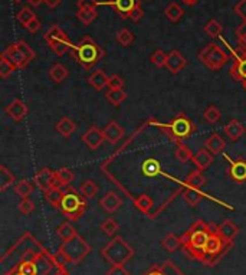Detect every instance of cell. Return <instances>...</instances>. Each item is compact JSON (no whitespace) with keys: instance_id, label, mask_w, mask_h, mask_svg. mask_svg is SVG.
I'll list each match as a JSON object with an SVG mask.
<instances>
[{"instance_id":"obj_1","label":"cell","mask_w":246,"mask_h":275,"mask_svg":"<svg viewBox=\"0 0 246 275\" xmlns=\"http://www.w3.org/2000/svg\"><path fill=\"white\" fill-rule=\"evenodd\" d=\"M75 59L77 62L85 68L87 71L91 70L94 65H97L98 61L104 56V51L99 45L91 39L89 36H85L75 48Z\"/></svg>"},{"instance_id":"obj_2","label":"cell","mask_w":246,"mask_h":275,"mask_svg":"<svg viewBox=\"0 0 246 275\" xmlns=\"http://www.w3.org/2000/svg\"><path fill=\"white\" fill-rule=\"evenodd\" d=\"M101 254L111 265H124L132 258L134 249L121 236H115L111 242H108Z\"/></svg>"},{"instance_id":"obj_3","label":"cell","mask_w":246,"mask_h":275,"mask_svg":"<svg viewBox=\"0 0 246 275\" xmlns=\"http://www.w3.org/2000/svg\"><path fill=\"white\" fill-rule=\"evenodd\" d=\"M160 128H163L167 135L170 137V140L173 142L180 143L182 140H185L187 137H190L193 131L196 130V127L193 123L185 116V114H179L174 117L168 124H163Z\"/></svg>"},{"instance_id":"obj_4","label":"cell","mask_w":246,"mask_h":275,"mask_svg":"<svg viewBox=\"0 0 246 275\" xmlns=\"http://www.w3.org/2000/svg\"><path fill=\"white\" fill-rule=\"evenodd\" d=\"M199 59L202 61V63L207 70L219 71V70L223 68V65L229 61V55L220 48V45L212 42L200 51Z\"/></svg>"},{"instance_id":"obj_5","label":"cell","mask_w":246,"mask_h":275,"mask_svg":"<svg viewBox=\"0 0 246 275\" xmlns=\"http://www.w3.org/2000/svg\"><path fill=\"white\" fill-rule=\"evenodd\" d=\"M89 251H91V248H89L88 244L82 239L79 235H75L72 239L63 240V244L59 248V254L66 261L74 262V264H78V262H81L84 258L88 255Z\"/></svg>"},{"instance_id":"obj_6","label":"cell","mask_w":246,"mask_h":275,"mask_svg":"<svg viewBox=\"0 0 246 275\" xmlns=\"http://www.w3.org/2000/svg\"><path fill=\"white\" fill-rule=\"evenodd\" d=\"M3 56L8 58L18 70V68H25L27 63L35 58V52L25 41H18L6 48V51L3 52Z\"/></svg>"},{"instance_id":"obj_7","label":"cell","mask_w":246,"mask_h":275,"mask_svg":"<svg viewBox=\"0 0 246 275\" xmlns=\"http://www.w3.org/2000/svg\"><path fill=\"white\" fill-rule=\"evenodd\" d=\"M59 208H61L62 213L66 218H69L71 221H78L87 209V202L77 192L71 190L63 195Z\"/></svg>"},{"instance_id":"obj_8","label":"cell","mask_w":246,"mask_h":275,"mask_svg":"<svg viewBox=\"0 0 246 275\" xmlns=\"http://www.w3.org/2000/svg\"><path fill=\"white\" fill-rule=\"evenodd\" d=\"M44 39L56 55H65L69 51L71 42L69 39H68V36H66V33L62 30L61 27L56 26V25H53V26L48 29Z\"/></svg>"},{"instance_id":"obj_9","label":"cell","mask_w":246,"mask_h":275,"mask_svg":"<svg viewBox=\"0 0 246 275\" xmlns=\"http://www.w3.org/2000/svg\"><path fill=\"white\" fill-rule=\"evenodd\" d=\"M230 55L233 58V65L229 70L230 77L237 82H246V49L242 46H237L235 49H230Z\"/></svg>"},{"instance_id":"obj_10","label":"cell","mask_w":246,"mask_h":275,"mask_svg":"<svg viewBox=\"0 0 246 275\" xmlns=\"http://www.w3.org/2000/svg\"><path fill=\"white\" fill-rule=\"evenodd\" d=\"M107 5L113 6L115 12L123 19H130L132 12L141 6L140 0H111Z\"/></svg>"},{"instance_id":"obj_11","label":"cell","mask_w":246,"mask_h":275,"mask_svg":"<svg viewBox=\"0 0 246 275\" xmlns=\"http://www.w3.org/2000/svg\"><path fill=\"white\" fill-rule=\"evenodd\" d=\"M5 111H6V114L9 116V118H12V120L16 121V123L22 121V120L27 116L26 104H25L22 99H19V98H15L9 106L5 108Z\"/></svg>"},{"instance_id":"obj_12","label":"cell","mask_w":246,"mask_h":275,"mask_svg":"<svg viewBox=\"0 0 246 275\" xmlns=\"http://www.w3.org/2000/svg\"><path fill=\"white\" fill-rule=\"evenodd\" d=\"M104 140H106L104 134L97 127H91L82 135V142L85 143L91 150H97L98 147L104 143Z\"/></svg>"},{"instance_id":"obj_13","label":"cell","mask_w":246,"mask_h":275,"mask_svg":"<svg viewBox=\"0 0 246 275\" xmlns=\"http://www.w3.org/2000/svg\"><path fill=\"white\" fill-rule=\"evenodd\" d=\"M187 65V59L177 49H173L171 52L167 53V62L166 68L171 74H179Z\"/></svg>"},{"instance_id":"obj_14","label":"cell","mask_w":246,"mask_h":275,"mask_svg":"<svg viewBox=\"0 0 246 275\" xmlns=\"http://www.w3.org/2000/svg\"><path fill=\"white\" fill-rule=\"evenodd\" d=\"M209 235L206 229H190L189 232V245L192 249H200V251H204V247L207 244V239H209Z\"/></svg>"},{"instance_id":"obj_15","label":"cell","mask_w":246,"mask_h":275,"mask_svg":"<svg viewBox=\"0 0 246 275\" xmlns=\"http://www.w3.org/2000/svg\"><path fill=\"white\" fill-rule=\"evenodd\" d=\"M102 134H104V139H106L107 142L111 143V144H117V143L123 139L124 130L121 128V125L118 124V123L111 121V123H108V124L104 127Z\"/></svg>"},{"instance_id":"obj_16","label":"cell","mask_w":246,"mask_h":275,"mask_svg":"<svg viewBox=\"0 0 246 275\" xmlns=\"http://www.w3.org/2000/svg\"><path fill=\"white\" fill-rule=\"evenodd\" d=\"M99 204H101V208H102L106 212L114 213L121 208L123 200H121V197L117 195L115 192H108V193L99 200Z\"/></svg>"},{"instance_id":"obj_17","label":"cell","mask_w":246,"mask_h":275,"mask_svg":"<svg viewBox=\"0 0 246 275\" xmlns=\"http://www.w3.org/2000/svg\"><path fill=\"white\" fill-rule=\"evenodd\" d=\"M35 182H36V185L41 187L44 192L49 190L51 187H53V182H55V171H52L51 169H48V167L39 170V171L36 173Z\"/></svg>"},{"instance_id":"obj_18","label":"cell","mask_w":246,"mask_h":275,"mask_svg":"<svg viewBox=\"0 0 246 275\" xmlns=\"http://www.w3.org/2000/svg\"><path fill=\"white\" fill-rule=\"evenodd\" d=\"M215 154L209 151L206 147L204 149H200V150L197 151L196 154L193 156V163L194 166L197 167V170H206L209 169L212 166V163H213V157Z\"/></svg>"},{"instance_id":"obj_19","label":"cell","mask_w":246,"mask_h":275,"mask_svg":"<svg viewBox=\"0 0 246 275\" xmlns=\"http://www.w3.org/2000/svg\"><path fill=\"white\" fill-rule=\"evenodd\" d=\"M216 232L225 242H230L239 233V228L232 221H223Z\"/></svg>"},{"instance_id":"obj_20","label":"cell","mask_w":246,"mask_h":275,"mask_svg":"<svg viewBox=\"0 0 246 275\" xmlns=\"http://www.w3.org/2000/svg\"><path fill=\"white\" fill-rule=\"evenodd\" d=\"M204 146H206V149L209 151H212L213 154H220V153H223V150H225L226 143H225V140L220 137L219 134L213 133L206 139Z\"/></svg>"},{"instance_id":"obj_21","label":"cell","mask_w":246,"mask_h":275,"mask_svg":"<svg viewBox=\"0 0 246 275\" xmlns=\"http://www.w3.org/2000/svg\"><path fill=\"white\" fill-rule=\"evenodd\" d=\"M223 131L232 142H236L245 133V127L240 124L237 120H230L228 124L223 127Z\"/></svg>"},{"instance_id":"obj_22","label":"cell","mask_w":246,"mask_h":275,"mask_svg":"<svg viewBox=\"0 0 246 275\" xmlns=\"http://www.w3.org/2000/svg\"><path fill=\"white\" fill-rule=\"evenodd\" d=\"M55 130L61 134L62 137L68 139V137H71L72 134L75 133L77 124H75L71 118H68V117H62L61 120L55 124Z\"/></svg>"},{"instance_id":"obj_23","label":"cell","mask_w":246,"mask_h":275,"mask_svg":"<svg viewBox=\"0 0 246 275\" xmlns=\"http://www.w3.org/2000/svg\"><path fill=\"white\" fill-rule=\"evenodd\" d=\"M229 175L235 182H245L246 180V161L245 160H236L230 164Z\"/></svg>"},{"instance_id":"obj_24","label":"cell","mask_w":246,"mask_h":275,"mask_svg":"<svg viewBox=\"0 0 246 275\" xmlns=\"http://www.w3.org/2000/svg\"><path fill=\"white\" fill-rule=\"evenodd\" d=\"M223 242H225V240L222 239L219 235H218V232L210 233L203 252H204V254H209V255H216V254H219L222 248H223Z\"/></svg>"},{"instance_id":"obj_25","label":"cell","mask_w":246,"mask_h":275,"mask_svg":"<svg viewBox=\"0 0 246 275\" xmlns=\"http://www.w3.org/2000/svg\"><path fill=\"white\" fill-rule=\"evenodd\" d=\"M108 80H110V77L107 75L106 72L95 71L88 78V84L97 91H102L106 87H108Z\"/></svg>"},{"instance_id":"obj_26","label":"cell","mask_w":246,"mask_h":275,"mask_svg":"<svg viewBox=\"0 0 246 275\" xmlns=\"http://www.w3.org/2000/svg\"><path fill=\"white\" fill-rule=\"evenodd\" d=\"M74 180V173L69 169H61L55 171V182H53V187H65L69 185Z\"/></svg>"},{"instance_id":"obj_27","label":"cell","mask_w":246,"mask_h":275,"mask_svg":"<svg viewBox=\"0 0 246 275\" xmlns=\"http://www.w3.org/2000/svg\"><path fill=\"white\" fill-rule=\"evenodd\" d=\"M186 186L190 187V189H197V190H200L203 186H204V183H206V179L202 175V170H194L192 171L187 178H186Z\"/></svg>"},{"instance_id":"obj_28","label":"cell","mask_w":246,"mask_h":275,"mask_svg":"<svg viewBox=\"0 0 246 275\" xmlns=\"http://www.w3.org/2000/svg\"><path fill=\"white\" fill-rule=\"evenodd\" d=\"M65 192L62 190L61 187H51L49 190L45 192V199L49 204H52L53 208H59L61 206L62 199H63Z\"/></svg>"},{"instance_id":"obj_29","label":"cell","mask_w":246,"mask_h":275,"mask_svg":"<svg viewBox=\"0 0 246 275\" xmlns=\"http://www.w3.org/2000/svg\"><path fill=\"white\" fill-rule=\"evenodd\" d=\"M68 74H69V72L66 70V66L62 65V63H56V65H53L52 68L49 70V77H51L53 82H56V84H61V82L66 80Z\"/></svg>"},{"instance_id":"obj_30","label":"cell","mask_w":246,"mask_h":275,"mask_svg":"<svg viewBox=\"0 0 246 275\" xmlns=\"http://www.w3.org/2000/svg\"><path fill=\"white\" fill-rule=\"evenodd\" d=\"M141 170L147 178H156L160 175V163L156 159L144 160Z\"/></svg>"},{"instance_id":"obj_31","label":"cell","mask_w":246,"mask_h":275,"mask_svg":"<svg viewBox=\"0 0 246 275\" xmlns=\"http://www.w3.org/2000/svg\"><path fill=\"white\" fill-rule=\"evenodd\" d=\"M164 13H166V16H167V19L171 23H177L182 19L185 12H183V8L179 3H170L166 8V10H164Z\"/></svg>"},{"instance_id":"obj_32","label":"cell","mask_w":246,"mask_h":275,"mask_svg":"<svg viewBox=\"0 0 246 275\" xmlns=\"http://www.w3.org/2000/svg\"><path fill=\"white\" fill-rule=\"evenodd\" d=\"M77 18L81 20V23L84 25H91L95 19L98 18V10L97 9H78L77 12Z\"/></svg>"},{"instance_id":"obj_33","label":"cell","mask_w":246,"mask_h":275,"mask_svg":"<svg viewBox=\"0 0 246 275\" xmlns=\"http://www.w3.org/2000/svg\"><path fill=\"white\" fill-rule=\"evenodd\" d=\"M15 183V176L9 171L8 167L0 166V190L5 192L8 187H10Z\"/></svg>"},{"instance_id":"obj_34","label":"cell","mask_w":246,"mask_h":275,"mask_svg":"<svg viewBox=\"0 0 246 275\" xmlns=\"http://www.w3.org/2000/svg\"><path fill=\"white\" fill-rule=\"evenodd\" d=\"M203 30H204V33L207 36H210V38H218L222 33V30H223V26H222V23H220L219 20H216V19H212L209 20L204 27H203Z\"/></svg>"},{"instance_id":"obj_35","label":"cell","mask_w":246,"mask_h":275,"mask_svg":"<svg viewBox=\"0 0 246 275\" xmlns=\"http://www.w3.org/2000/svg\"><path fill=\"white\" fill-rule=\"evenodd\" d=\"M56 235H58L62 240H69L72 239L75 235H78V233H77L75 228H74L69 222H63L61 226L56 229Z\"/></svg>"},{"instance_id":"obj_36","label":"cell","mask_w":246,"mask_h":275,"mask_svg":"<svg viewBox=\"0 0 246 275\" xmlns=\"http://www.w3.org/2000/svg\"><path fill=\"white\" fill-rule=\"evenodd\" d=\"M15 192L22 199H27V196H30V193L33 192V186L29 180H19L15 185Z\"/></svg>"},{"instance_id":"obj_37","label":"cell","mask_w":246,"mask_h":275,"mask_svg":"<svg viewBox=\"0 0 246 275\" xmlns=\"http://www.w3.org/2000/svg\"><path fill=\"white\" fill-rule=\"evenodd\" d=\"M106 97L113 106L118 107L127 98V92L124 89H110L106 94Z\"/></svg>"},{"instance_id":"obj_38","label":"cell","mask_w":246,"mask_h":275,"mask_svg":"<svg viewBox=\"0 0 246 275\" xmlns=\"http://www.w3.org/2000/svg\"><path fill=\"white\" fill-rule=\"evenodd\" d=\"M98 190H99V187L95 182H92V180H85L84 183H82V186H81V193L82 196L85 197V199H92L94 196H97Z\"/></svg>"},{"instance_id":"obj_39","label":"cell","mask_w":246,"mask_h":275,"mask_svg":"<svg viewBox=\"0 0 246 275\" xmlns=\"http://www.w3.org/2000/svg\"><path fill=\"white\" fill-rule=\"evenodd\" d=\"M183 199H185L187 204L196 206V204L199 203V202L203 199V193H200V190H197V189H190V187H187L185 195H183Z\"/></svg>"},{"instance_id":"obj_40","label":"cell","mask_w":246,"mask_h":275,"mask_svg":"<svg viewBox=\"0 0 246 275\" xmlns=\"http://www.w3.org/2000/svg\"><path fill=\"white\" fill-rule=\"evenodd\" d=\"M176 159L180 161V163H187L190 160H193V153L192 150L182 144V143H177V149H176Z\"/></svg>"},{"instance_id":"obj_41","label":"cell","mask_w":246,"mask_h":275,"mask_svg":"<svg viewBox=\"0 0 246 275\" xmlns=\"http://www.w3.org/2000/svg\"><path fill=\"white\" fill-rule=\"evenodd\" d=\"M222 117V113H220L219 108H216L215 106H209L204 113H203V118L209 123V124H216Z\"/></svg>"},{"instance_id":"obj_42","label":"cell","mask_w":246,"mask_h":275,"mask_svg":"<svg viewBox=\"0 0 246 275\" xmlns=\"http://www.w3.org/2000/svg\"><path fill=\"white\" fill-rule=\"evenodd\" d=\"M35 18V12L30 9V8H27V6L26 8H22V9L16 13V20H18L19 23H22L23 26H26L27 23H29L30 20H33Z\"/></svg>"},{"instance_id":"obj_43","label":"cell","mask_w":246,"mask_h":275,"mask_svg":"<svg viewBox=\"0 0 246 275\" xmlns=\"http://www.w3.org/2000/svg\"><path fill=\"white\" fill-rule=\"evenodd\" d=\"M117 41L123 45V46L127 48V46H130V45L134 42V35H132L131 30H128L127 27H124V29H120V30L117 32Z\"/></svg>"},{"instance_id":"obj_44","label":"cell","mask_w":246,"mask_h":275,"mask_svg":"<svg viewBox=\"0 0 246 275\" xmlns=\"http://www.w3.org/2000/svg\"><path fill=\"white\" fill-rule=\"evenodd\" d=\"M16 70V66L10 62L8 58H5L2 55V59H0V77L2 78H8L9 75H12V72Z\"/></svg>"},{"instance_id":"obj_45","label":"cell","mask_w":246,"mask_h":275,"mask_svg":"<svg viewBox=\"0 0 246 275\" xmlns=\"http://www.w3.org/2000/svg\"><path fill=\"white\" fill-rule=\"evenodd\" d=\"M180 242H182V240L179 239L176 235H173V233H168L167 236L161 240L163 247L167 249V251H170V252L176 251V249L179 248V245H180Z\"/></svg>"},{"instance_id":"obj_46","label":"cell","mask_w":246,"mask_h":275,"mask_svg":"<svg viewBox=\"0 0 246 275\" xmlns=\"http://www.w3.org/2000/svg\"><path fill=\"white\" fill-rule=\"evenodd\" d=\"M151 62L154 63L157 68H163L166 66V62H167V53L161 49H157L154 51V53L151 55Z\"/></svg>"},{"instance_id":"obj_47","label":"cell","mask_w":246,"mask_h":275,"mask_svg":"<svg viewBox=\"0 0 246 275\" xmlns=\"http://www.w3.org/2000/svg\"><path fill=\"white\" fill-rule=\"evenodd\" d=\"M101 229L106 232L108 236H113V235H115V232L118 231V223H117L114 218H108L102 222Z\"/></svg>"},{"instance_id":"obj_48","label":"cell","mask_w":246,"mask_h":275,"mask_svg":"<svg viewBox=\"0 0 246 275\" xmlns=\"http://www.w3.org/2000/svg\"><path fill=\"white\" fill-rule=\"evenodd\" d=\"M135 204H137V208L140 209L141 212L147 213L150 212V209L153 208V199H151L149 195H141L140 197L137 199Z\"/></svg>"},{"instance_id":"obj_49","label":"cell","mask_w":246,"mask_h":275,"mask_svg":"<svg viewBox=\"0 0 246 275\" xmlns=\"http://www.w3.org/2000/svg\"><path fill=\"white\" fill-rule=\"evenodd\" d=\"M236 38L239 46L246 49V20H243V23H240L236 27Z\"/></svg>"},{"instance_id":"obj_50","label":"cell","mask_w":246,"mask_h":275,"mask_svg":"<svg viewBox=\"0 0 246 275\" xmlns=\"http://www.w3.org/2000/svg\"><path fill=\"white\" fill-rule=\"evenodd\" d=\"M19 272L23 275H36L38 274V266L35 262H23L19 266Z\"/></svg>"},{"instance_id":"obj_51","label":"cell","mask_w":246,"mask_h":275,"mask_svg":"<svg viewBox=\"0 0 246 275\" xmlns=\"http://www.w3.org/2000/svg\"><path fill=\"white\" fill-rule=\"evenodd\" d=\"M19 211L23 215H30L35 211V203L29 199H22V202L19 203Z\"/></svg>"},{"instance_id":"obj_52","label":"cell","mask_w":246,"mask_h":275,"mask_svg":"<svg viewBox=\"0 0 246 275\" xmlns=\"http://www.w3.org/2000/svg\"><path fill=\"white\" fill-rule=\"evenodd\" d=\"M124 80L120 75H111L108 80V88L110 89H123Z\"/></svg>"},{"instance_id":"obj_53","label":"cell","mask_w":246,"mask_h":275,"mask_svg":"<svg viewBox=\"0 0 246 275\" xmlns=\"http://www.w3.org/2000/svg\"><path fill=\"white\" fill-rule=\"evenodd\" d=\"M233 10H235V13H236L239 18L246 20V0H240L239 3H236Z\"/></svg>"},{"instance_id":"obj_54","label":"cell","mask_w":246,"mask_h":275,"mask_svg":"<svg viewBox=\"0 0 246 275\" xmlns=\"http://www.w3.org/2000/svg\"><path fill=\"white\" fill-rule=\"evenodd\" d=\"M97 2L95 0H78L77 6L78 9H97Z\"/></svg>"},{"instance_id":"obj_55","label":"cell","mask_w":246,"mask_h":275,"mask_svg":"<svg viewBox=\"0 0 246 275\" xmlns=\"http://www.w3.org/2000/svg\"><path fill=\"white\" fill-rule=\"evenodd\" d=\"M41 26H42L41 20H39L38 18H35L33 20H30V22H29V23H27V25L25 27H26V29L29 30V32H30V33H36V32H38V30L41 29Z\"/></svg>"},{"instance_id":"obj_56","label":"cell","mask_w":246,"mask_h":275,"mask_svg":"<svg viewBox=\"0 0 246 275\" xmlns=\"http://www.w3.org/2000/svg\"><path fill=\"white\" fill-rule=\"evenodd\" d=\"M107 275H130V272L124 268V265H113Z\"/></svg>"},{"instance_id":"obj_57","label":"cell","mask_w":246,"mask_h":275,"mask_svg":"<svg viewBox=\"0 0 246 275\" xmlns=\"http://www.w3.org/2000/svg\"><path fill=\"white\" fill-rule=\"evenodd\" d=\"M143 16H144V12H143V9H141V6H140V8H137V9L132 12V15L130 16V19L134 20V22H138Z\"/></svg>"},{"instance_id":"obj_58","label":"cell","mask_w":246,"mask_h":275,"mask_svg":"<svg viewBox=\"0 0 246 275\" xmlns=\"http://www.w3.org/2000/svg\"><path fill=\"white\" fill-rule=\"evenodd\" d=\"M62 0H44V3H46V6L51 8V9H55L56 6H59Z\"/></svg>"},{"instance_id":"obj_59","label":"cell","mask_w":246,"mask_h":275,"mask_svg":"<svg viewBox=\"0 0 246 275\" xmlns=\"http://www.w3.org/2000/svg\"><path fill=\"white\" fill-rule=\"evenodd\" d=\"M27 2H29L30 6H35V8L41 6V3H44V0H27Z\"/></svg>"},{"instance_id":"obj_60","label":"cell","mask_w":246,"mask_h":275,"mask_svg":"<svg viewBox=\"0 0 246 275\" xmlns=\"http://www.w3.org/2000/svg\"><path fill=\"white\" fill-rule=\"evenodd\" d=\"M182 2H183L185 5H187V6H193V5H196L199 0H182Z\"/></svg>"},{"instance_id":"obj_61","label":"cell","mask_w":246,"mask_h":275,"mask_svg":"<svg viewBox=\"0 0 246 275\" xmlns=\"http://www.w3.org/2000/svg\"><path fill=\"white\" fill-rule=\"evenodd\" d=\"M149 275H163V274H161V272H151V274Z\"/></svg>"},{"instance_id":"obj_62","label":"cell","mask_w":246,"mask_h":275,"mask_svg":"<svg viewBox=\"0 0 246 275\" xmlns=\"http://www.w3.org/2000/svg\"><path fill=\"white\" fill-rule=\"evenodd\" d=\"M242 85H243V88H245V91H246V82H243Z\"/></svg>"},{"instance_id":"obj_63","label":"cell","mask_w":246,"mask_h":275,"mask_svg":"<svg viewBox=\"0 0 246 275\" xmlns=\"http://www.w3.org/2000/svg\"><path fill=\"white\" fill-rule=\"evenodd\" d=\"M13 2H16V3H20V2H22V0H13Z\"/></svg>"},{"instance_id":"obj_64","label":"cell","mask_w":246,"mask_h":275,"mask_svg":"<svg viewBox=\"0 0 246 275\" xmlns=\"http://www.w3.org/2000/svg\"><path fill=\"white\" fill-rule=\"evenodd\" d=\"M18 275H23V274H20V272H19V274Z\"/></svg>"}]
</instances>
